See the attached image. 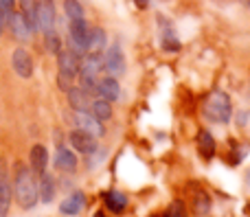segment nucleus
I'll return each instance as SVG.
<instances>
[{
	"label": "nucleus",
	"mask_w": 250,
	"mask_h": 217,
	"mask_svg": "<svg viewBox=\"0 0 250 217\" xmlns=\"http://www.w3.org/2000/svg\"><path fill=\"white\" fill-rule=\"evenodd\" d=\"M13 193H16V200L22 209H33L38 204V180H35L31 167L18 165L16 167V180H13Z\"/></svg>",
	"instance_id": "f257e3e1"
},
{
	"label": "nucleus",
	"mask_w": 250,
	"mask_h": 217,
	"mask_svg": "<svg viewBox=\"0 0 250 217\" xmlns=\"http://www.w3.org/2000/svg\"><path fill=\"white\" fill-rule=\"evenodd\" d=\"M202 114L207 121L217 123V125H226L230 121V117H233V103H230L229 95L224 90H213L204 99Z\"/></svg>",
	"instance_id": "f03ea898"
},
{
	"label": "nucleus",
	"mask_w": 250,
	"mask_h": 217,
	"mask_svg": "<svg viewBox=\"0 0 250 217\" xmlns=\"http://www.w3.org/2000/svg\"><path fill=\"white\" fill-rule=\"evenodd\" d=\"M79 61L82 57L75 55L73 51H57V66H60V75H57V83H60L62 90H68L73 86V81L77 79L79 75Z\"/></svg>",
	"instance_id": "7ed1b4c3"
},
{
	"label": "nucleus",
	"mask_w": 250,
	"mask_h": 217,
	"mask_svg": "<svg viewBox=\"0 0 250 217\" xmlns=\"http://www.w3.org/2000/svg\"><path fill=\"white\" fill-rule=\"evenodd\" d=\"M88 33H90V26L83 18L79 20H70V29H68V51H73L75 55L83 57L88 53Z\"/></svg>",
	"instance_id": "20e7f679"
},
{
	"label": "nucleus",
	"mask_w": 250,
	"mask_h": 217,
	"mask_svg": "<svg viewBox=\"0 0 250 217\" xmlns=\"http://www.w3.org/2000/svg\"><path fill=\"white\" fill-rule=\"evenodd\" d=\"M35 24L44 38L55 35V4L53 0H35Z\"/></svg>",
	"instance_id": "39448f33"
},
{
	"label": "nucleus",
	"mask_w": 250,
	"mask_h": 217,
	"mask_svg": "<svg viewBox=\"0 0 250 217\" xmlns=\"http://www.w3.org/2000/svg\"><path fill=\"white\" fill-rule=\"evenodd\" d=\"M73 123H75V127H77V130L88 132V134L95 136V138H101V136H105L104 121H99L97 117H92L88 110H75Z\"/></svg>",
	"instance_id": "423d86ee"
},
{
	"label": "nucleus",
	"mask_w": 250,
	"mask_h": 217,
	"mask_svg": "<svg viewBox=\"0 0 250 217\" xmlns=\"http://www.w3.org/2000/svg\"><path fill=\"white\" fill-rule=\"evenodd\" d=\"M104 70L110 75V77H121V75L125 73V55H123V51H121L119 44H112V46L105 51Z\"/></svg>",
	"instance_id": "0eeeda50"
},
{
	"label": "nucleus",
	"mask_w": 250,
	"mask_h": 217,
	"mask_svg": "<svg viewBox=\"0 0 250 217\" xmlns=\"http://www.w3.org/2000/svg\"><path fill=\"white\" fill-rule=\"evenodd\" d=\"M11 196H13V187H11L9 176H7V162L0 158V217L9 215V209H11Z\"/></svg>",
	"instance_id": "6e6552de"
},
{
	"label": "nucleus",
	"mask_w": 250,
	"mask_h": 217,
	"mask_svg": "<svg viewBox=\"0 0 250 217\" xmlns=\"http://www.w3.org/2000/svg\"><path fill=\"white\" fill-rule=\"evenodd\" d=\"M11 66H13V70H16L18 77H22V79H29L31 75H33V57H31V53L22 46L13 51Z\"/></svg>",
	"instance_id": "1a4fd4ad"
},
{
	"label": "nucleus",
	"mask_w": 250,
	"mask_h": 217,
	"mask_svg": "<svg viewBox=\"0 0 250 217\" xmlns=\"http://www.w3.org/2000/svg\"><path fill=\"white\" fill-rule=\"evenodd\" d=\"M68 140H70V145H73L75 152L83 154V156H90L92 152H97V138L95 136H90L88 132H83V130L70 132Z\"/></svg>",
	"instance_id": "9d476101"
},
{
	"label": "nucleus",
	"mask_w": 250,
	"mask_h": 217,
	"mask_svg": "<svg viewBox=\"0 0 250 217\" xmlns=\"http://www.w3.org/2000/svg\"><path fill=\"white\" fill-rule=\"evenodd\" d=\"M7 26L11 29V33H13V38L16 39H20V42H26V39L33 35V29L29 26V22L24 20V16H22L20 11H13L11 16H9V22H7Z\"/></svg>",
	"instance_id": "9b49d317"
},
{
	"label": "nucleus",
	"mask_w": 250,
	"mask_h": 217,
	"mask_svg": "<svg viewBox=\"0 0 250 217\" xmlns=\"http://www.w3.org/2000/svg\"><path fill=\"white\" fill-rule=\"evenodd\" d=\"M97 97H101V99L105 101H117L119 97H121V88H119V81L117 77H104V79H97Z\"/></svg>",
	"instance_id": "f8f14e48"
},
{
	"label": "nucleus",
	"mask_w": 250,
	"mask_h": 217,
	"mask_svg": "<svg viewBox=\"0 0 250 217\" xmlns=\"http://www.w3.org/2000/svg\"><path fill=\"white\" fill-rule=\"evenodd\" d=\"M46 165H48V152L44 145H35L33 149H31V156H29V167L33 174L42 176L44 171H46Z\"/></svg>",
	"instance_id": "ddd939ff"
},
{
	"label": "nucleus",
	"mask_w": 250,
	"mask_h": 217,
	"mask_svg": "<svg viewBox=\"0 0 250 217\" xmlns=\"http://www.w3.org/2000/svg\"><path fill=\"white\" fill-rule=\"evenodd\" d=\"M86 206V196L82 191H75L70 197H66L64 202L60 204V213L64 215H79Z\"/></svg>",
	"instance_id": "4468645a"
},
{
	"label": "nucleus",
	"mask_w": 250,
	"mask_h": 217,
	"mask_svg": "<svg viewBox=\"0 0 250 217\" xmlns=\"http://www.w3.org/2000/svg\"><path fill=\"white\" fill-rule=\"evenodd\" d=\"M66 92H68V103H70L73 110H88L90 108V95H88L82 86L79 88L70 86Z\"/></svg>",
	"instance_id": "2eb2a0df"
},
{
	"label": "nucleus",
	"mask_w": 250,
	"mask_h": 217,
	"mask_svg": "<svg viewBox=\"0 0 250 217\" xmlns=\"http://www.w3.org/2000/svg\"><path fill=\"white\" fill-rule=\"evenodd\" d=\"M38 197L44 202V204H48V202H53V197H55V180L51 178V176L44 171L42 176H40V182H38Z\"/></svg>",
	"instance_id": "dca6fc26"
},
{
	"label": "nucleus",
	"mask_w": 250,
	"mask_h": 217,
	"mask_svg": "<svg viewBox=\"0 0 250 217\" xmlns=\"http://www.w3.org/2000/svg\"><path fill=\"white\" fill-rule=\"evenodd\" d=\"M55 167L62 171H75L77 169V156H75V152H70V149H66V147H60L55 154Z\"/></svg>",
	"instance_id": "f3484780"
},
{
	"label": "nucleus",
	"mask_w": 250,
	"mask_h": 217,
	"mask_svg": "<svg viewBox=\"0 0 250 217\" xmlns=\"http://www.w3.org/2000/svg\"><path fill=\"white\" fill-rule=\"evenodd\" d=\"M105 42H108V35H105V31L101 29V26H95V29H90V33H88V53H101L105 48Z\"/></svg>",
	"instance_id": "a211bd4d"
},
{
	"label": "nucleus",
	"mask_w": 250,
	"mask_h": 217,
	"mask_svg": "<svg viewBox=\"0 0 250 217\" xmlns=\"http://www.w3.org/2000/svg\"><path fill=\"white\" fill-rule=\"evenodd\" d=\"M88 112L92 114V117H97L99 121H110L112 118V105H110V101H105V99H95V101H90V108H88Z\"/></svg>",
	"instance_id": "6ab92c4d"
},
{
	"label": "nucleus",
	"mask_w": 250,
	"mask_h": 217,
	"mask_svg": "<svg viewBox=\"0 0 250 217\" xmlns=\"http://www.w3.org/2000/svg\"><path fill=\"white\" fill-rule=\"evenodd\" d=\"M193 213H195V217H207L211 213V197H208L207 191H202V189L193 191Z\"/></svg>",
	"instance_id": "aec40b11"
},
{
	"label": "nucleus",
	"mask_w": 250,
	"mask_h": 217,
	"mask_svg": "<svg viewBox=\"0 0 250 217\" xmlns=\"http://www.w3.org/2000/svg\"><path fill=\"white\" fill-rule=\"evenodd\" d=\"M160 33H163V48L165 51H178L180 48V42H178L176 33H173L171 24H169V20H165V18H160Z\"/></svg>",
	"instance_id": "412c9836"
},
{
	"label": "nucleus",
	"mask_w": 250,
	"mask_h": 217,
	"mask_svg": "<svg viewBox=\"0 0 250 217\" xmlns=\"http://www.w3.org/2000/svg\"><path fill=\"white\" fill-rule=\"evenodd\" d=\"M104 200H105V206H108L112 213H117V215L123 213L125 206H127V197H125L121 191H108Z\"/></svg>",
	"instance_id": "4be33fe9"
},
{
	"label": "nucleus",
	"mask_w": 250,
	"mask_h": 217,
	"mask_svg": "<svg viewBox=\"0 0 250 217\" xmlns=\"http://www.w3.org/2000/svg\"><path fill=\"white\" fill-rule=\"evenodd\" d=\"M198 145H200V152H202V156L207 158V160H208V158L215 156V140H213L211 132H207V130L200 132V136H198Z\"/></svg>",
	"instance_id": "5701e85b"
},
{
	"label": "nucleus",
	"mask_w": 250,
	"mask_h": 217,
	"mask_svg": "<svg viewBox=\"0 0 250 217\" xmlns=\"http://www.w3.org/2000/svg\"><path fill=\"white\" fill-rule=\"evenodd\" d=\"M20 13L29 22L31 29L38 31V24H35V0H20Z\"/></svg>",
	"instance_id": "b1692460"
},
{
	"label": "nucleus",
	"mask_w": 250,
	"mask_h": 217,
	"mask_svg": "<svg viewBox=\"0 0 250 217\" xmlns=\"http://www.w3.org/2000/svg\"><path fill=\"white\" fill-rule=\"evenodd\" d=\"M64 11L68 16V20H79L83 18V7L79 4V0H64Z\"/></svg>",
	"instance_id": "393cba45"
},
{
	"label": "nucleus",
	"mask_w": 250,
	"mask_h": 217,
	"mask_svg": "<svg viewBox=\"0 0 250 217\" xmlns=\"http://www.w3.org/2000/svg\"><path fill=\"white\" fill-rule=\"evenodd\" d=\"M165 217H189V215H187L185 204H182L180 200H176V202H171V204H169V209H167V213H165Z\"/></svg>",
	"instance_id": "a878e982"
},
{
	"label": "nucleus",
	"mask_w": 250,
	"mask_h": 217,
	"mask_svg": "<svg viewBox=\"0 0 250 217\" xmlns=\"http://www.w3.org/2000/svg\"><path fill=\"white\" fill-rule=\"evenodd\" d=\"M0 7L4 9L7 16H11V13L16 11V0H0Z\"/></svg>",
	"instance_id": "bb28decb"
},
{
	"label": "nucleus",
	"mask_w": 250,
	"mask_h": 217,
	"mask_svg": "<svg viewBox=\"0 0 250 217\" xmlns=\"http://www.w3.org/2000/svg\"><path fill=\"white\" fill-rule=\"evenodd\" d=\"M7 22H9V16L4 13V9L0 7V35H2V31L7 29Z\"/></svg>",
	"instance_id": "cd10ccee"
},
{
	"label": "nucleus",
	"mask_w": 250,
	"mask_h": 217,
	"mask_svg": "<svg viewBox=\"0 0 250 217\" xmlns=\"http://www.w3.org/2000/svg\"><path fill=\"white\" fill-rule=\"evenodd\" d=\"M134 2H136V7H138V9H145L149 0H134Z\"/></svg>",
	"instance_id": "c85d7f7f"
},
{
	"label": "nucleus",
	"mask_w": 250,
	"mask_h": 217,
	"mask_svg": "<svg viewBox=\"0 0 250 217\" xmlns=\"http://www.w3.org/2000/svg\"><path fill=\"white\" fill-rule=\"evenodd\" d=\"M95 217H105V215H104V213H97V215H95Z\"/></svg>",
	"instance_id": "c756f323"
},
{
	"label": "nucleus",
	"mask_w": 250,
	"mask_h": 217,
	"mask_svg": "<svg viewBox=\"0 0 250 217\" xmlns=\"http://www.w3.org/2000/svg\"><path fill=\"white\" fill-rule=\"evenodd\" d=\"M244 4H248V7H250V0H244Z\"/></svg>",
	"instance_id": "7c9ffc66"
}]
</instances>
